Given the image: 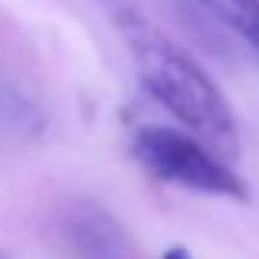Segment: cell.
Masks as SVG:
<instances>
[{
    "label": "cell",
    "instance_id": "1",
    "mask_svg": "<svg viewBox=\"0 0 259 259\" xmlns=\"http://www.w3.org/2000/svg\"><path fill=\"white\" fill-rule=\"evenodd\" d=\"M118 33L125 39L138 82L151 99H158L187 132L210 141L220 151L236 154V118L220 85L203 72V66L187 50L154 30L135 13H118Z\"/></svg>",
    "mask_w": 259,
    "mask_h": 259
},
{
    "label": "cell",
    "instance_id": "2",
    "mask_svg": "<svg viewBox=\"0 0 259 259\" xmlns=\"http://www.w3.org/2000/svg\"><path fill=\"white\" fill-rule=\"evenodd\" d=\"M132 154L158 181L210 197L249 200V187L243 184V177L227 161L217 158L207 145H200L194 138V132L187 135L167 125H145L132 138Z\"/></svg>",
    "mask_w": 259,
    "mask_h": 259
},
{
    "label": "cell",
    "instance_id": "3",
    "mask_svg": "<svg viewBox=\"0 0 259 259\" xmlns=\"http://www.w3.org/2000/svg\"><path fill=\"white\" fill-rule=\"evenodd\" d=\"M63 233L79 259H135L121 227L95 203H76L63 217Z\"/></svg>",
    "mask_w": 259,
    "mask_h": 259
},
{
    "label": "cell",
    "instance_id": "4",
    "mask_svg": "<svg viewBox=\"0 0 259 259\" xmlns=\"http://www.w3.org/2000/svg\"><path fill=\"white\" fill-rule=\"evenodd\" d=\"M194 7H200L217 23L230 26L259 56V0H194Z\"/></svg>",
    "mask_w": 259,
    "mask_h": 259
},
{
    "label": "cell",
    "instance_id": "5",
    "mask_svg": "<svg viewBox=\"0 0 259 259\" xmlns=\"http://www.w3.org/2000/svg\"><path fill=\"white\" fill-rule=\"evenodd\" d=\"M161 259H194V256H190L184 246H171V249H164V256H161Z\"/></svg>",
    "mask_w": 259,
    "mask_h": 259
},
{
    "label": "cell",
    "instance_id": "6",
    "mask_svg": "<svg viewBox=\"0 0 259 259\" xmlns=\"http://www.w3.org/2000/svg\"><path fill=\"white\" fill-rule=\"evenodd\" d=\"M187 4H194V0H187Z\"/></svg>",
    "mask_w": 259,
    "mask_h": 259
}]
</instances>
